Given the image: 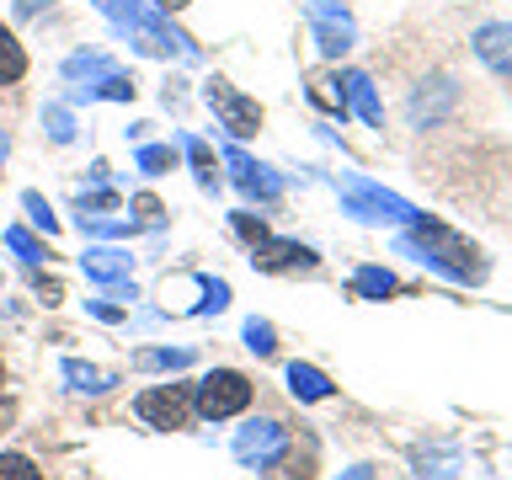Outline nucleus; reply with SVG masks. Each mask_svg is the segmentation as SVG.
<instances>
[{"label":"nucleus","mask_w":512,"mask_h":480,"mask_svg":"<svg viewBox=\"0 0 512 480\" xmlns=\"http://www.w3.org/2000/svg\"><path fill=\"white\" fill-rule=\"evenodd\" d=\"M251 379L235 374V368H214V374H203L198 384H192V411L203 416V422H230V416H240L251 406Z\"/></svg>","instance_id":"nucleus-1"},{"label":"nucleus","mask_w":512,"mask_h":480,"mask_svg":"<svg viewBox=\"0 0 512 480\" xmlns=\"http://www.w3.org/2000/svg\"><path fill=\"white\" fill-rule=\"evenodd\" d=\"M288 454V427L272 422V416H256L235 432V459L246 464V470H272Z\"/></svg>","instance_id":"nucleus-2"},{"label":"nucleus","mask_w":512,"mask_h":480,"mask_svg":"<svg viewBox=\"0 0 512 480\" xmlns=\"http://www.w3.org/2000/svg\"><path fill=\"white\" fill-rule=\"evenodd\" d=\"M416 246H422L443 272H454V278H486V267L475 262V246L459 240L454 230H443V224H416Z\"/></svg>","instance_id":"nucleus-3"},{"label":"nucleus","mask_w":512,"mask_h":480,"mask_svg":"<svg viewBox=\"0 0 512 480\" xmlns=\"http://www.w3.org/2000/svg\"><path fill=\"white\" fill-rule=\"evenodd\" d=\"M134 411H139V422H150L160 432L187 427V416H192V384H155V390L134 395Z\"/></svg>","instance_id":"nucleus-4"},{"label":"nucleus","mask_w":512,"mask_h":480,"mask_svg":"<svg viewBox=\"0 0 512 480\" xmlns=\"http://www.w3.org/2000/svg\"><path fill=\"white\" fill-rule=\"evenodd\" d=\"M208 107L219 112V123L230 128L235 139H251L256 128H262V107H256L251 96H240V91L230 86V80H219V75L208 80Z\"/></svg>","instance_id":"nucleus-5"},{"label":"nucleus","mask_w":512,"mask_h":480,"mask_svg":"<svg viewBox=\"0 0 512 480\" xmlns=\"http://www.w3.org/2000/svg\"><path fill=\"white\" fill-rule=\"evenodd\" d=\"M262 272H310L315 267V251L294 246V240H256V256H251Z\"/></svg>","instance_id":"nucleus-6"},{"label":"nucleus","mask_w":512,"mask_h":480,"mask_svg":"<svg viewBox=\"0 0 512 480\" xmlns=\"http://www.w3.org/2000/svg\"><path fill=\"white\" fill-rule=\"evenodd\" d=\"M475 54L486 59L496 75H507V80H512V27H507V22L480 27V32H475Z\"/></svg>","instance_id":"nucleus-7"},{"label":"nucleus","mask_w":512,"mask_h":480,"mask_svg":"<svg viewBox=\"0 0 512 480\" xmlns=\"http://www.w3.org/2000/svg\"><path fill=\"white\" fill-rule=\"evenodd\" d=\"M230 166H235V182L256 192V198H278V176H267V166H256V160L246 155H230Z\"/></svg>","instance_id":"nucleus-8"},{"label":"nucleus","mask_w":512,"mask_h":480,"mask_svg":"<svg viewBox=\"0 0 512 480\" xmlns=\"http://www.w3.org/2000/svg\"><path fill=\"white\" fill-rule=\"evenodd\" d=\"M288 390H294L299 400H326L331 379L320 374V368H310V363H288Z\"/></svg>","instance_id":"nucleus-9"},{"label":"nucleus","mask_w":512,"mask_h":480,"mask_svg":"<svg viewBox=\"0 0 512 480\" xmlns=\"http://www.w3.org/2000/svg\"><path fill=\"white\" fill-rule=\"evenodd\" d=\"M27 75V48L16 43L11 27H0V86H16Z\"/></svg>","instance_id":"nucleus-10"},{"label":"nucleus","mask_w":512,"mask_h":480,"mask_svg":"<svg viewBox=\"0 0 512 480\" xmlns=\"http://www.w3.org/2000/svg\"><path fill=\"white\" fill-rule=\"evenodd\" d=\"M64 379H70V390H80V395H102V390H112V384H118L107 368H91V363H75V358L64 363Z\"/></svg>","instance_id":"nucleus-11"},{"label":"nucleus","mask_w":512,"mask_h":480,"mask_svg":"<svg viewBox=\"0 0 512 480\" xmlns=\"http://www.w3.org/2000/svg\"><path fill=\"white\" fill-rule=\"evenodd\" d=\"M86 278H96V283L128 278V251H86Z\"/></svg>","instance_id":"nucleus-12"},{"label":"nucleus","mask_w":512,"mask_h":480,"mask_svg":"<svg viewBox=\"0 0 512 480\" xmlns=\"http://www.w3.org/2000/svg\"><path fill=\"white\" fill-rule=\"evenodd\" d=\"M0 480H43V470L27 454H0Z\"/></svg>","instance_id":"nucleus-13"},{"label":"nucleus","mask_w":512,"mask_h":480,"mask_svg":"<svg viewBox=\"0 0 512 480\" xmlns=\"http://www.w3.org/2000/svg\"><path fill=\"white\" fill-rule=\"evenodd\" d=\"M358 294L384 299V294H395V278H390V272H379V267H363L358 272Z\"/></svg>","instance_id":"nucleus-14"},{"label":"nucleus","mask_w":512,"mask_h":480,"mask_svg":"<svg viewBox=\"0 0 512 480\" xmlns=\"http://www.w3.org/2000/svg\"><path fill=\"white\" fill-rule=\"evenodd\" d=\"M182 150H187L192 166H198V182H203V187H214V155H208V144H203V139H187Z\"/></svg>","instance_id":"nucleus-15"},{"label":"nucleus","mask_w":512,"mask_h":480,"mask_svg":"<svg viewBox=\"0 0 512 480\" xmlns=\"http://www.w3.org/2000/svg\"><path fill=\"white\" fill-rule=\"evenodd\" d=\"M246 347L256 352V358H267V352L278 347V342H272V326H267V320H246Z\"/></svg>","instance_id":"nucleus-16"},{"label":"nucleus","mask_w":512,"mask_h":480,"mask_svg":"<svg viewBox=\"0 0 512 480\" xmlns=\"http://www.w3.org/2000/svg\"><path fill=\"white\" fill-rule=\"evenodd\" d=\"M6 240H11V251L22 256V262H43V256H48V251H43L38 240L27 235V230H6Z\"/></svg>","instance_id":"nucleus-17"},{"label":"nucleus","mask_w":512,"mask_h":480,"mask_svg":"<svg viewBox=\"0 0 512 480\" xmlns=\"http://www.w3.org/2000/svg\"><path fill=\"white\" fill-rule=\"evenodd\" d=\"M192 352H139V368H187Z\"/></svg>","instance_id":"nucleus-18"},{"label":"nucleus","mask_w":512,"mask_h":480,"mask_svg":"<svg viewBox=\"0 0 512 480\" xmlns=\"http://www.w3.org/2000/svg\"><path fill=\"white\" fill-rule=\"evenodd\" d=\"M171 166V150H160V144H150V150H139V171H150V176H160Z\"/></svg>","instance_id":"nucleus-19"},{"label":"nucleus","mask_w":512,"mask_h":480,"mask_svg":"<svg viewBox=\"0 0 512 480\" xmlns=\"http://www.w3.org/2000/svg\"><path fill=\"white\" fill-rule=\"evenodd\" d=\"M27 208H32V219H38L43 230H54V214H48V203L38 198V192H27Z\"/></svg>","instance_id":"nucleus-20"},{"label":"nucleus","mask_w":512,"mask_h":480,"mask_svg":"<svg viewBox=\"0 0 512 480\" xmlns=\"http://www.w3.org/2000/svg\"><path fill=\"white\" fill-rule=\"evenodd\" d=\"M134 208H139V214H144V224H155V219H160V203H155V198H139Z\"/></svg>","instance_id":"nucleus-21"},{"label":"nucleus","mask_w":512,"mask_h":480,"mask_svg":"<svg viewBox=\"0 0 512 480\" xmlns=\"http://www.w3.org/2000/svg\"><path fill=\"white\" fill-rule=\"evenodd\" d=\"M342 480H374V470H368V464H352V470H347Z\"/></svg>","instance_id":"nucleus-22"},{"label":"nucleus","mask_w":512,"mask_h":480,"mask_svg":"<svg viewBox=\"0 0 512 480\" xmlns=\"http://www.w3.org/2000/svg\"><path fill=\"white\" fill-rule=\"evenodd\" d=\"M0 155H6V134H0Z\"/></svg>","instance_id":"nucleus-23"}]
</instances>
